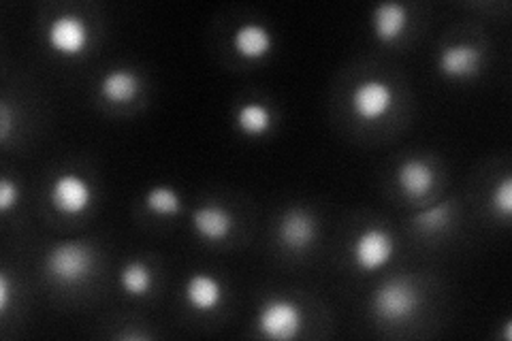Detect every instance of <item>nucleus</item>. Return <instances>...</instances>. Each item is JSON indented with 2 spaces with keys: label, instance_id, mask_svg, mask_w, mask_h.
I'll use <instances>...</instances> for the list:
<instances>
[{
  "label": "nucleus",
  "instance_id": "nucleus-1",
  "mask_svg": "<svg viewBox=\"0 0 512 341\" xmlns=\"http://www.w3.org/2000/svg\"><path fill=\"white\" fill-rule=\"evenodd\" d=\"M50 278L64 286L82 284L94 269V252L82 241H64L50 250L45 258Z\"/></svg>",
  "mask_w": 512,
  "mask_h": 341
},
{
  "label": "nucleus",
  "instance_id": "nucleus-8",
  "mask_svg": "<svg viewBox=\"0 0 512 341\" xmlns=\"http://www.w3.org/2000/svg\"><path fill=\"white\" fill-rule=\"evenodd\" d=\"M483 67V50L472 43H455L440 52L438 69L444 77L466 79L472 77Z\"/></svg>",
  "mask_w": 512,
  "mask_h": 341
},
{
  "label": "nucleus",
  "instance_id": "nucleus-16",
  "mask_svg": "<svg viewBox=\"0 0 512 341\" xmlns=\"http://www.w3.org/2000/svg\"><path fill=\"white\" fill-rule=\"evenodd\" d=\"M235 122L244 135L261 137L274 124V113L263 103H244L235 113Z\"/></svg>",
  "mask_w": 512,
  "mask_h": 341
},
{
  "label": "nucleus",
  "instance_id": "nucleus-13",
  "mask_svg": "<svg viewBox=\"0 0 512 341\" xmlns=\"http://www.w3.org/2000/svg\"><path fill=\"white\" fill-rule=\"evenodd\" d=\"M233 224L235 220L231 211L220 205H203L192 214V226H195L197 235L210 243L227 239L233 231Z\"/></svg>",
  "mask_w": 512,
  "mask_h": 341
},
{
  "label": "nucleus",
  "instance_id": "nucleus-17",
  "mask_svg": "<svg viewBox=\"0 0 512 341\" xmlns=\"http://www.w3.org/2000/svg\"><path fill=\"white\" fill-rule=\"evenodd\" d=\"M152 282L150 267L141 261H131L120 273V284L128 297H146L152 290Z\"/></svg>",
  "mask_w": 512,
  "mask_h": 341
},
{
  "label": "nucleus",
  "instance_id": "nucleus-2",
  "mask_svg": "<svg viewBox=\"0 0 512 341\" xmlns=\"http://www.w3.org/2000/svg\"><path fill=\"white\" fill-rule=\"evenodd\" d=\"M421 305L419 288L408 278H395L384 282L372 299L374 314L387 322H404L412 318Z\"/></svg>",
  "mask_w": 512,
  "mask_h": 341
},
{
  "label": "nucleus",
  "instance_id": "nucleus-18",
  "mask_svg": "<svg viewBox=\"0 0 512 341\" xmlns=\"http://www.w3.org/2000/svg\"><path fill=\"white\" fill-rule=\"evenodd\" d=\"M453 218V205L451 203H438L421 209L419 214L412 218L414 229L421 233H440L444 231Z\"/></svg>",
  "mask_w": 512,
  "mask_h": 341
},
{
  "label": "nucleus",
  "instance_id": "nucleus-9",
  "mask_svg": "<svg viewBox=\"0 0 512 341\" xmlns=\"http://www.w3.org/2000/svg\"><path fill=\"white\" fill-rule=\"evenodd\" d=\"M278 237L282 241V246H286L288 250H306L316 239V220L301 207L288 209L280 220Z\"/></svg>",
  "mask_w": 512,
  "mask_h": 341
},
{
  "label": "nucleus",
  "instance_id": "nucleus-23",
  "mask_svg": "<svg viewBox=\"0 0 512 341\" xmlns=\"http://www.w3.org/2000/svg\"><path fill=\"white\" fill-rule=\"evenodd\" d=\"M9 128H11V111H9V105L3 103L0 105V137H3V141H7L9 137Z\"/></svg>",
  "mask_w": 512,
  "mask_h": 341
},
{
  "label": "nucleus",
  "instance_id": "nucleus-14",
  "mask_svg": "<svg viewBox=\"0 0 512 341\" xmlns=\"http://www.w3.org/2000/svg\"><path fill=\"white\" fill-rule=\"evenodd\" d=\"M408 22L410 15L402 3H382L372 15V28L380 43H395L406 32Z\"/></svg>",
  "mask_w": 512,
  "mask_h": 341
},
{
  "label": "nucleus",
  "instance_id": "nucleus-19",
  "mask_svg": "<svg viewBox=\"0 0 512 341\" xmlns=\"http://www.w3.org/2000/svg\"><path fill=\"white\" fill-rule=\"evenodd\" d=\"M146 207L156 216H175L182 209V201L173 188L156 186L146 194Z\"/></svg>",
  "mask_w": 512,
  "mask_h": 341
},
{
  "label": "nucleus",
  "instance_id": "nucleus-15",
  "mask_svg": "<svg viewBox=\"0 0 512 341\" xmlns=\"http://www.w3.org/2000/svg\"><path fill=\"white\" fill-rule=\"evenodd\" d=\"M101 96L111 105H126L137 99L141 92V79L128 69H114L101 79Z\"/></svg>",
  "mask_w": 512,
  "mask_h": 341
},
{
  "label": "nucleus",
  "instance_id": "nucleus-10",
  "mask_svg": "<svg viewBox=\"0 0 512 341\" xmlns=\"http://www.w3.org/2000/svg\"><path fill=\"white\" fill-rule=\"evenodd\" d=\"M184 297L195 312L212 314L224 301V286L210 273H192L184 286Z\"/></svg>",
  "mask_w": 512,
  "mask_h": 341
},
{
  "label": "nucleus",
  "instance_id": "nucleus-21",
  "mask_svg": "<svg viewBox=\"0 0 512 341\" xmlns=\"http://www.w3.org/2000/svg\"><path fill=\"white\" fill-rule=\"evenodd\" d=\"M20 201V186L15 184L9 177H3L0 180V211L7 214Z\"/></svg>",
  "mask_w": 512,
  "mask_h": 341
},
{
  "label": "nucleus",
  "instance_id": "nucleus-4",
  "mask_svg": "<svg viewBox=\"0 0 512 341\" xmlns=\"http://www.w3.org/2000/svg\"><path fill=\"white\" fill-rule=\"evenodd\" d=\"M90 26L75 13H62L47 26V45L64 58L82 56L90 47Z\"/></svg>",
  "mask_w": 512,
  "mask_h": 341
},
{
  "label": "nucleus",
  "instance_id": "nucleus-12",
  "mask_svg": "<svg viewBox=\"0 0 512 341\" xmlns=\"http://www.w3.org/2000/svg\"><path fill=\"white\" fill-rule=\"evenodd\" d=\"M271 47H274V37L263 24L248 22L233 32V50L244 60H263L271 54Z\"/></svg>",
  "mask_w": 512,
  "mask_h": 341
},
{
  "label": "nucleus",
  "instance_id": "nucleus-22",
  "mask_svg": "<svg viewBox=\"0 0 512 341\" xmlns=\"http://www.w3.org/2000/svg\"><path fill=\"white\" fill-rule=\"evenodd\" d=\"M9 295H11V284H9V275L0 273V312L9 310Z\"/></svg>",
  "mask_w": 512,
  "mask_h": 341
},
{
  "label": "nucleus",
  "instance_id": "nucleus-11",
  "mask_svg": "<svg viewBox=\"0 0 512 341\" xmlns=\"http://www.w3.org/2000/svg\"><path fill=\"white\" fill-rule=\"evenodd\" d=\"M397 186L408 199H423L436 186V171L423 158H408L397 169Z\"/></svg>",
  "mask_w": 512,
  "mask_h": 341
},
{
  "label": "nucleus",
  "instance_id": "nucleus-5",
  "mask_svg": "<svg viewBox=\"0 0 512 341\" xmlns=\"http://www.w3.org/2000/svg\"><path fill=\"white\" fill-rule=\"evenodd\" d=\"M94 201V188L79 173H60L50 186V203L64 216H82Z\"/></svg>",
  "mask_w": 512,
  "mask_h": 341
},
{
  "label": "nucleus",
  "instance_id": "nucleus-3",
  "mask_svg": "<svg viewBox=\"0 0 512 341\" xmlns=\"http://www.w3.org/2000/svg\"><path fill=\"white\" fill-rule=\"evenodd\" d=\"M256 327L269 339H295L303 327V312L291 299H269L256 316Z\"/></svg>",
  "mask_w": 512,
  "mask_h": 341
},
{
  "label": "nucleus",
  "instance_id": "nucleus-7",
  "mask_svg": "<svg viewBox=\"0 0 512 341\" xmlns=\"http://www.w3.org/2000/svg\"><path fill=\"white\" fill-rule=\"evenodd\" d=\"M395 94L387 81L365 79L350 94V109L361 122H378L393 109Z\"/></svg>",
  "mask_w": 512,
  "mask_h": 341
},
{
  "label": "nucleus",
  "instance_id": "nucleus-20",
  "mask_svg": "<svg viewBox=\"0 0 512 341\" xmlns=\"http://www.w3.org/2000/svg\"><path fill=\"white\" fill-rule=\"evenodd\" d=\"M491 203H493L495 211H500L504 218H508L512 214V180L510 177H504V180L495 186V190L491 194Z\"/></svg>",
  "mask_w": 512,
  "mask_h": 341
},
{
  "label": "nucleus",
  "instance_id": "nucleus-6",
  "mask_svg": "<svg viewBox=\"0 0 512 341\" xmlns=\"http://www.w3.org/2000/svg\"><path fill=\"white\" fill-rule=\"evenodd\" d=\"M352 261L363 271H376L391 263L395 254V239L387 229L380 226H370L361 231L355 241H352Z\"/></svg>",
  "mask_w": 512,
  "mask_h": 341
}]
</instances>
